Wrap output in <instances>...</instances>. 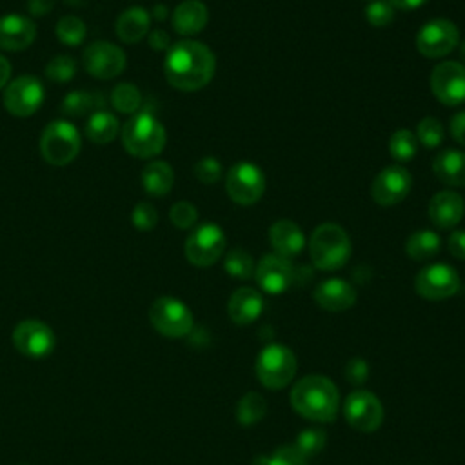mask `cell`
I'll use <instances>...</instances> for the list:
<instances>
[{"label": "cell", "mask_w": 465, "mask_h": 465, "mask_svg": "<svg viewBox=\"0 0 465 465\" xmlns=\"http://www.w3.org/2000/svg\"><path fill=\"white\" fill-rule=\"evenodd\" d=\"M153 16H154V18H160V20H163V18L167 16V7H165V5H162V4L154 5V13H153Z\"/></svg>", "instance_id": "816d5d0a"}, {"label": "cell", "mask_w": 465, "mask_h": 465, "mask_svg": "<svg viewBox=\"0 0 465 465\" xmlns=\"http://www.w3.org/2000/svg\"><path fill=\"white\" fill-rule=\"evenodd\" d=\"M131 222L138 231H153L158 223V211L149 202H140L131 213Z\"/></svg>", "instance_id": "b9f144b4"}, {"label": "cell", "mask_w": 465, "mask_h": 465, "mask_svg": "<svg viewBox=\"0 0 465 465\" xmlns=\"http://www.w3.org/2000/svg\"><path fill=\"white\" fill-rule=\"evenodd\" d=\"M458 42L460 31L449 18L429 20L416 35V49L427 58H441L452 53Z\"/></svg>", "instance_id": "7c38bea8"}, {"label": "cell", "mask_w": 465, "mask_h": 465, "mask_svg": "<svg viewBox=\"0 0 465 465\" xmlns=\"http://www.w3.org/2000/svg\"><path fill=\"white\" fill-rule=\"evenodd\" d=\"M171 223L178 229H191L198 220V211L191 202H176L169 211Z\"/></svg>", "instance_id": "60d3db41"}, {"label": "cell", "mask_w": 465, "mask_h": 465, "mask_svg": "<svg viewBox=\"0 0 465 465\" xmlns=\"http://www.w3.org/2000/svg\"><path fill=\"white\" fill-rule=\"evenodd\" d=\"M120 129L118 118L109 111H94L85 125V134L93 143H109L116 138Z\"/></svg>", "instance_id": "83f0119b"}, {"label": "cell", "mask_w": 465, "mask_h": 465, "mask_svg": "<svg viewBox=\"0 0 465 465\" xmlns=\"http://www.w3.org/2000/svg\"><path fill=\"white\" fill-rule=\"evenodd\" d=\"M209 20L205 4L200 0H183L173 11V27L178 35L191 36L200 33Z\"/></svg>", "instance_id": "d4e9b609"}, {"label": "cell", "mask_w": 465, "mask_h": 465, "mask_svg": "<svg viewBox=\"0 0 465 465\" xmlns=\"http://www.w3.org/2000/svg\"><path fill=\"white\" fill-rule=\"evenodd\" d=\"M351 238L347 231L332 222L318 225L309 240L312 265L320 271L341 269L351 258Z\"/></svg>", "instance_id": "3957f363"}, {"label": "cell", "mask_w": 465, "mask_h": 465, "mask_svg": "<svg viewBox=\"0 0 465 465\" xmlns=\"http://www.w3.org/2000/svg\"><path fill=\"white\" fill-rule=\"evenodd\" d=\"M223 269L229 276H232L236 280H249L251 276H254L256 265H254L252 256L245 249L236 247L225 254Z\"/></svg>", "instance_id": "d6a6232c"}, {"label": "cell", "mask_w": 465, "mask_h": 465, "mask_svg": "<svg viewBox=\"0 0 465 465\" xmlns=\"http://www.w3.org/2000/svg\"><path fill=\"white\" fill-rule=\"evenodd\" d=\"M53 4H54V0H29V2H27V7H29L31 15L42 16V15H45V13L51 11Z\"/></svg>", "instance_id": "c3c4849f"}, {"label": "cell", "mask_w": 465, "mask_h": 465, "mask_svg": "<svg viewBox=\"0 0 465 465\" xmlns=\"http://www.w3.org/2000/svg\"><path fill=\"white\" fill-rule=\"evenodd\" d=\"M44 94L45 91L42 82L33 74H24L5 85L2 100L9 114L25 118L35 114L40 109L44 102Z\"/></svg>", "instance_id": "8fae6325"}, {"label": "cell", "mask_w": 465, "mask_h": 465, "mask_svg": "<svg viewBox=\"0 0 465 465\" xmlns=\"http://www.w3.org/2000/svg\"><path fill=\"white\" fill-rule=\"evenodd\" d=\"M149 27H151V15L140 5H133L122 11L114 24V31L118 38L125 44H136L143 40L149 35Z\"/></svg>", "instance_id": "cb8c5ba5"}, {"label": "cell", "mask_w": 465, "mask_h": 465, "mask_svg": "<svg viewBox=\"0 0 465 465\" xmlns=\"http://www.w3.org/2000/svg\"><path fill=\"white\" fill-rule=\"evenodd\" d=\"M369 2H371V0H369Z\"/></svg>", "instance_id": "db71d44e"}, {"label": "cell", "mask_w": 465, "mask_h": 465, "mask_svg": "<svg viewBox=\"0 0 465 465\" xmlns=\"http://www.w3.org/2000/svg\"><path fill=\"white\" fill-rule=\"evenodd\" d=\"M430 89L438 102L454 107L465 102V65L454 60L438 64L430 73Z\"/></svg>", "instance_id": "2e32d148"}, {"label": "cell", "mask_w": 465, "mask_h": 465, "mask_svg": "<svg viewBox=\"0 0 465 465\" xmlns=\"http://www.w3.org/2000/svg\"><path fill=\"white\" fill-rule=\"evenodd\" d=\"M54 33H56V38L62 44H65V45H78V44L84 42L87 27H85L82 18L67 15V16H62L58 20V24L54 27Z\"/></svg>", "instance_id": "e575fe53"}, {"label": "cell", "mask_w": 465, "mask_h": 465, "mask_svg": "<svg viewBox=\"0 0 465 465\" xmlns=\"http://www.w3.org/2000/svg\"><path fill=\"white\" fill-rule=\"evenodd\" d=\"M343 376L349 383H352L356 387L363 385L369 378V363L363 358L354 356V358L347 360V363L343 367Z\"/></svg>", "instance_id": "ee69618b"}, {"label": "cell", "mask_w": 465, "mask_h": 465, "mask_svg": "<svg viewBox=\"0 0 465 465\" xmlns=\"http://www.w3.org/2000/svg\"><path fill=\"white\" fill-rule=\"evenodd\" d=\"M416 138L418 142H421L425 147L434 149L441 143L443 140V125L438 118L434 116H425L420 120L418 127H416Z\"/></svg>", "instance_id": "74e56055"}, {"label": "cell", "mask_w": 465, "mask_h": 465, "mask_svg": "<svg viewBox=\"0 0 465 465\" xmlns=\"http://www.w3.org/2000/svg\"><path fill=\"white\" fill-rule=\"evenodd\" d=\"M225 232L214 222L196 225L185 240V258L196 267H209L216 263L225 251Z\"/></svg>", "instance_id": "ba28073f"}, {"label": "cell", "mask_w": 465, "mask_h": 465, "mask_svg": "<svg viewBox=\"0 0 465 465\" xmlns=\"http://www.w3.org/2000/svg\"><path fill=\"white\" fill-rule=\"evenodd\" d=\"M13 345L24 356L44 358L53 352L56 345V336L47 323L29 318L22 320L13 329Z\"/></svg>", "instance_id": "5bb4252c"}, {"label": "cell", "mask_w": 465, "mask_h": 465, "mask_svg": "<svg viewBox=\"0 0 465 465\" xmlns=\"http://www.w3.org/2000/svg\"><path fill=\"white\" fill-rule=\"evenodd\" d=\"M447 247H449V252H450L454 258L465 260V231H463V229L454 231V232L449 236Z\"/></svg>", "instance_id": "f6af8a7d"}, {"label": "cell", "mask_w": 465, "mask_h": 465, "mask_svg": "<svg viewBox=\"0 0 465 465\" xmlns=\"http://www.w3.org/2000/svg\"><path fill=\"white\" fill-rule=\"evenodd\" d=\"M460 53H461V58H463V62H465V42L461 44V51H460Z\"/></svg>", "instance_id": "f5cc1de1"}, {"label": "cell", "mask_w": 465, "mask_h": 465, "mask_svg": "<svg viewBox=\"0 0 465 465\" xmlns=\"http://www.w3.org/2000/svg\"><path fill=\"white\" fill-rule=\"evenodd\" d=\"M9 76H11V64L4 54H0V89L7 85Z\"/></svg>", "instance_id": "f907efd6"}, {"label": "cell", "mask_w": 465, "mask_h": 465, "mask_svg": "<svg viewBox=\"0 0 465 465\" xmlns=\"http://www.w3.org/2000/svg\"><path fill=\"white\" fill-rule=\"evenodd\" d=\"M254 278L262 291L269 294L285 292L294 282V267L291 260L278 254H265L254 269Z\"/></svg>", "instance_id": "ac0fdd59"}, {"label": "cell", "mask_w": 465, "mask_h": 465, "mask_svg": "<svg viewBox=\"0 0 465 465\" xmlns=\"http://www.w3.org/2000/svg\"><path fill=\"white\" fill-rule=\"evenodd\" d=\"M436 178L450 187H465V153L445 149L436 154L432 162Z\"/></svg>", "instance_id": "484cf974"}, {"label": "cell", "mask_w": 465, "mask_h": 465, "mask_svg": "<svg viewBox=\"0 0 465 465\" xmlns=\"http://www.w3.org/2000/svg\"><path fill=\"white\" fill-rule=\"evenodd\" d=\"M263 311V296L252 287L236 289L227 303V314L236 325H251Z\"/></svg>", "instance_id": "603a6c76"}, {"label": "cell", "mask_w": 465, "mask_h": 465, "mask_svg": "<svg viewBox=\"0 0 465 465\" xmlns=\"http://www.w3.org/2000/svg\"><path fill=\"white\" fill-rule=\"evenodd\" d=\"M450 134L460 145L465 147V111H460L450 118Z\"/></svg>", "instance_id": "bcb514c9"}, {"label": "cell", "mask_w": 465, "mask_h": 465, "mask_svg": "<svg viewBox=\"0 0 465 465\" xmlns=\"http://www.w3.org/2000/svg\"><path fill=\"white\" fill-rule=\"evenodd\" d=\"M440 247H441V240H440L438 232L429 231V229H421V231L412 232L407 238V243H405L407 256L411 260H416V262L434 258L440 252Z\"/></svg>", "instance_id": "f1b7e54d"}, {"label": "cell", "mask_w": 465, "mask_h": 465, "mask_svg": "<svg viewBox=\"0 0 465 465\" xmlns=\"http://www.w3.org/2000/svg\"><path fill=\"white\" fill-rule=\"evenodd\" d=\"M412 187V176L405 167L387 165L371 183V196L378 205L391 207L407 198Z\"/></svg>", "instance_id": "e0dca14e"}, {"label": "cell", "mask_w": 465, "mask_h": 465, "mask_svg": "<svg viewBox=\"0 0 465 465\" xmlns=\"http://www.w3.org/2000/svg\"><path fill=\"white\" fill-rule=\"evenodd\" d=\"M225 191L232 202L252 205L265 193V174L256 163L238 162L227 171Z\"/></svg>", "instance_id": "9c48e42d"}, {"label": "cell", "mask_w": 465, "mask_h": 465, "mask_svg": "<svg viewBox=\"0 0 465 465\" xmlns=\"http://www.w3.org/2000/svg\"><path fill=\"white\" fill-rule=\"evenodd\" d=\"M254 371L260 383L265 389L278 391L287 387L292 381L298 371V361L294 352L287 345L271 343V345H265L258 354Z\"/></svg>", "instance_id": "8992f818"}, {"label": "cell", "mask_w": 465, "mask_h": 465, "mask_svg": "<svg viewBox=\"0 0 465 465\" xmlns=\"http://www.w3.org/2000/svg\"><path fill=\"white\" fill-rule=\"evenodd\" d=\"M167 134L160 120L143 111L131 116L122 127V143L131 156L153 158L165 147Z\"/></svg>", "instance_id": "277c9868"}, {"label": "cell", "mask_w": 465, "mask_h": 465, "mask_svg": "<svg viewBox=\"0 0 465 465\" xmlns=\"http://www.w3.org/2000/svg\"><path fill=\"white\" fill-rule=\"evenodd\" d=\"M460 289V274L449 263H432L423 267L414 278V291L430 302L450 298Z\"/></svg>", "instance_id": "4fadbf2b"}, {"label": "cell", "mask_w": 465, "mask_h": 465, "mask_svg": "<svg viewBox=\"0 0 465 465\" xmlns=\"http://www.w3.org/2000/svg\"><path fill=\"white\" fill-rule=\"evenodd\" d=\"M214 71V53L198 40H180L167 49L163 73L174 89L198 91L213 80Z\"/></svg>", "instance_id": "6da1fadb"}, {"label": "cell", "mask_w": 465, "mask_h": 465, "mask_svg": "<svg viewBox=\"0 0 465 465\" xmlns=\"http://www.w3.org/2000/svg\"><path fill=\"white\" fill-rule=\"evenodd\" d=\"M76 74V62L67 56V54H58L54 56L47 67H45V76L51 82H58V84H65L69 82L73 76Z\"/></svg>", "instance_id": "f35d334b"}, {"label": "cell", "mask_w": 465, "mask_h": 465, "mask_svg": "<svg viewBox=\"0 0 465 465\" xmlns=\"http://www.w3.org/2000/svg\"><path fill=\"white\" fill-rule=\"evenodd\" d=\"M327 443V434L325 430L318 429V427H309V429H303L296 434V440H294V447L305 456V458H311V456H316L320 454V450L325 447Z\"/></svg>", "instance_id": "d590c367"}, {"label": "cell", "mask_w": 465, "mask_h": 465, "mask_svg": "<svg viewBox=\"0 0 465 465\" xmlns=\"http://www.w3.org/2000/svg\"><path fill=\"white\" fill-rule=\"evenodd\" d=\"M267 414V401L260 392L254 391H247L236 403L234 409V416L236 421L243 427H252L258 421L263 420V416Z\"/></svg>", "instance_id": "f546056e"}, {"label": "cell", "mask_w": 465, "mask_h": 465, "mask_svg": "<svg viewBox=\"0 0 465 465\" xmlns=\"http://www.w3.org/2000/svg\"><path fill=\"white\" fill-rule=\"evenodd\" d=\"M194 176L202 182V183H216L222 176V163L213 158V156H205L202 160L196 162L194 165Z\"/></svg>", "instance_id": "7bdbcfd3"}, {"label": "cell", "mask_w": 465, "mask_h": 465, "mask_svg": "<svg viewBox=\"0 0 465 465\" xmlns=\"http://www.w3.org/2000/svg\"><path fill=\"white\" fill-rule=\"evenodd\" d=\"M269 242L272 245L274 254L292 260L305 247L303 231L292 220H278L269 229Z\"/></svg>", "instance_id": "7402d4cb"}, {"label": "cell", "mask_w": 465, "mask_h": 465, "mask_svg": "<svg viewBox=\"0 0 465 465\" xmlns=\"http://www.w3.org/2000/svg\"><path fill=\"white\" fill-rule=\"evenodd\" d=\"M174 183L173 167L163 160H154L142 171V187L151 196H165Z\"/></svg>", "instance_id": "4316f807"}, {"label": "cell", "mask_w": 465, "mask_h": 465, "mask_svg": "<svg viewBox=\"0 0 465 465\" xmlns=\"http://www.w3.org/2000/svg\"><path fill=\"white\" fill-rule=\"evenodd\" d=\"M147 42L149 45L154 49V51H165L171 47V42H169V35L162 29H154L147 35Z\"/></svg>", "instance_id": "7dc6e473"}, {"label": "cell", "mask_w": 465, "mask_h": 465, "mask_svg": "<svg viewBox=\"0 0 465 465\" xmlns=\"http://www.w3.org/2000/svg\"><path fill=\"white\" fill-rule=\"evenodd\" d=\"M314 302L331 312H341L351 309L356 303V289L341 278H329L316 285L312 292Z\"/></svg>", "instance_id": "d6986e66"}, {"label": "cell", "mask_w": 465, "mask_h": 465, "mask_svg": "<svg viewBox=\"0 0 465 465\" xmlns=\"http://www.w3.org/2000/svg\"><path fill=\"white\" fill-rule=\"evenodd\" d=\"M291 407L302 418L331 423L340 412V392L334 381L322 374H307L300 378L291 391Z\"/></svg>", "instance_id": "7a4b0ae2"}, {"label": "cell", "mask_w": 465, "mask_h": 465, "mask_svg": "<svg viewBox=\"0 0 465 465\" xmlns=\"http://www.w3.org/2000/svg\"><path fill=\"white\" fill-rule=\"evenodd\" d=\"M151 325L167 338H183L193 331L191 309L173 296H160L149 307Z\"/></svg>", "instance_id": "52a82bcc"}, {"label": "cell", "mask_w": 465, "mask_h": 465, "mask_svg": "<svg viewBox=\"0 0 465 465\" xmlns=\"http://www.w3.org/2000/svg\"><path fill=\"white\" fill-rule=\"evenodd\" d=\"M125 53L105 40H96L87 45V49L82 54L84 69L100 80H111L118 76L125 69Z\"/></svg>", "instance_id": "9a60e30c"}, {"label": "cell", "mask_w": 465, "mask_h": 465, "mask_svg": "<svg viewBox=\"0 0 465 465\" xmlns=\"http://www.w3.org/2000/svg\"><path fill=\"white\" fill-rule=\"evenodd\" d=\"M465 213L463 198L454 191H440L429 202V220L440 229L456 227Z\"/></svg>", "instance_id": "44dd1931"}, {"label": "cell", "mask_w": 465, "mask_h": 465, "mask_svg": "<svg viewBox=\"0 0 465 465\" xmlns=\"http://www.w3.org/2000/svg\"><path fill=\"white\" fill-rule=\"evenodd\" d=\"M418 138L409 129H398L389 138V153L398 162H409L416 156Z\"/></svg>", "instance_id": "836d02e7"}, {"label": "cell", "mask_w": 465, "mask_h": 465, "mask_svg": "<svg viewBox=\"0 0 465 465\" xmlns=\"http://www.w3.org/2000/svg\"><path fill=\"white\" fill-rule=\"evenodd\" d=\"M254 465H307V458L294 445H282L272 454L256 458Z\"/></svg>", "instance_id": "8d00e7d4"}, {"label": "cell", "mask_w": 465, "mask_h": 465, "mask_svg": "<svg viewBox=\"0 0 465 465\" xmlns=\"http://www.w3.org/2000/svg\"><path fill=\"white\" fill-rule=\"evenodd\" d=\"M113 109L124 114H133L140 109L142 105V93L134 84L129 82H120L113 87L111 98H109Z\"/></svg>", "instance_id": "4dcf8cb0"}, {"label": "cell", "mask_w": 465, "mask_h": 465, "mask_svg": "<svg viewBox=\"0 0 465 465\" xmlns=\"http://www.w3.org/2000/svg\"><path fill=\"white\" fill-rule=\"evenodd\" d=\"M343 418L358 432H374L383 421V405L374 392L356 389L343 401Z\"/></svg>", "instance_id": "30bf717a"}, {"label": "cell", "mask_w": 465, "mask_h": 465, "mask_svg": "<svg viewBox=\"0 0 465 465\" xmlns=\"http://www.w3.org/2000/svg\"><path fill=\"white\" fill-rule=\"evenodd\" d=\"M392 4L394 9H401V11H412L421 7L425 2L429 0H389Z\"/></svg>", "instance_id": "681fc988"}, {"label": "cell", "mask_w": 465, "mask_h": 465, "mask_svg": "<svg viewBox=\"0 0 465 465\" xmlns=\"http://www.w3.org/2000/svg\"><path fill=\"white\" fill-rule=\"evenodd\" d=\"M36 38V25L24 15L0 16V49L24 51Z\"/></svg>", "instance_id": "ffe728a7"}, {"label": "cell", "mask_w": 465, "mask_h": 465, "mask_svg": "<svg viewBox=\"0 0 465 465\" xmlns=\"http://www.w3.org/2000/svg\"><path fill=\"white\" fill-rule=\"evenodd\" d=\"M100 104H104V100L93 93L71 91L62 102V113L67 116H84L87 113L93 114L94 111L102 109Z\"/></svg>", "instance_id": "1f68e13d"}, {"label": "cell", "mask_w": 465, "mask_h": 465, "mask_svg": "<svg viewBox=\"0 0 465 465\" xmlns=\"http://www.w3.org/2000/svg\"><path fill=\"white\" fill-rule=\"evenodd\" d=\"M82 147V138L78 129L67 120L49 122L40 134V154L54 167H64L71 163Z\"/></svg>", "instance_id": "5b68a950"}, {"label": "cell", "mask_w": 465, "mask_h": 465, "mask_svg": "<svg viewBox=\"0 0 465 465\" xmlns=\"http://www.w3.org/2000/svg\"><path fill=\"white\" fill-rule=\"evenodd\" d=\"M396 9L389 0H371L365 7V18L374 27H385L394 20Z\"/></svg>", "instance_id": "ab89813d"}]
</instances>
